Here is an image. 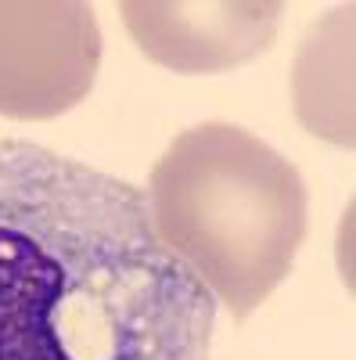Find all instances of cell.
<instances>
[{
  "instance_id": "cell-1",
  "label": "cell",
  "mask_w": 356,
  "mask_h": 360,
  "mask_svg": "<svg viewBox=\"0 0 356 360\" xmlns=\"http://www.w3.org/2000/svg\"><path fill=\"white\" fill-rule=\"evenodd\" d=\"M213 332L144 188L0 137V360H213Z\"/></svg>"
},
{
  "instance_id": "cell-2",
  "label": "cell",
  "mask_w": 356,
  "mask_h": 360,
  "mask_svg": "<svg viewBox=\"0 0 356 360\" xmlns=\"http://www.w3.org/2000/svg\"><path fill=\"white\" fill-rule=\"evenodd\" d=\"M159 245L242 324L291 274L310 227L303 173L234 123L176 134L144 188Z\"/></svg>"
},
{
  "instance_id": "cell-3",
  "label": "cell",
  "mask_w": 356,
  "mask_h": 360,
  "mask_svg": "<svg viewBox=\"0 0 356 360\" xmlns=\"http://www.w3.org/2000/svg\"><path fill=\"white\" fill-rule=\"evenodd\" d=\"M101 25L83 0H0V115L40 123L94 90Z\"/></svg>"
},
{
  "instance_id": "cell-4",
  "label": "cell",
  "mask_w": 356,
  "mask_h": 360,
  "mask_svg": "<svg viewBox=\"0 0 356 360\" xmlns=\"http://www.w3.org/2000/svg\"><path fill=\"white\" fill-rule=\"evenodd\" d=\"M126 33L155 65L202 76L249 65L277 40L281 0H126L119 4Z\"/></svg>"
},
{
  "instance_id": "cell-5",
  "label": "cell",
  "mask_w": 356,
  "mask_h": 360,
  "mask_svg": "<svg viewBox=\"0 0 356 360\" xmlns=\"http://www.w3.org/2000/svg\"><path fill=\"white\" fill-rule=\"evenodd\" d=\"M291 98L310 134L352 148V4L306 29L291 69Z\"/></svg>"
}]
</instances>
